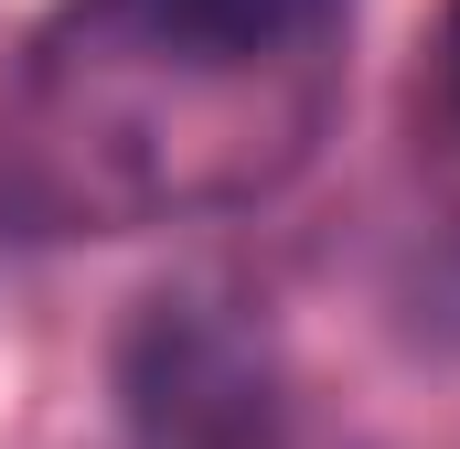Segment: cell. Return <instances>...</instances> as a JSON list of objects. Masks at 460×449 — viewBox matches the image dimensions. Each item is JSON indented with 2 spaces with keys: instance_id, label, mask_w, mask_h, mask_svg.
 I'll return each instance as SVG.
<instances>
[{
  "instance_id": "1",
  "label": "cell",
  "mask_w": 460,
  "mask_h": 449,
  "mask_svg": "<svg viewBox=\"0 0 460 449\" xmlns=\"http://www.w3.org/2000/svg\"><path fill=\"white\" fill-rule=\"evenodd\" d=\"M353 0H65L0 97L11 235H150L289 193L343 118Z\"/></svg>"
},
{
  "instance_id": "2",
  "label": "cell",
  "mask_w": 460,
  "mask_h": 449,
  "mask_svg": "<svg viewBox=\"0 0 460 449\" xmlns=\"http://www.w3.org/2000/svg\"><path fill=\"white\" fill-rule=\"evenodd\" d=\"M128 418H139L150 449H246L268 407H257V374H246V353L226 332L161 311L139 364H128Z\"/></svg>"
},
{
  "instance_id": "3",
  "label": "cell",
  "mask_w": 460,
  "mask_h": 449,
  "mask_svg": "<svg viewBox=\"0 0 460 449\" xmlns=\"http://www.w3.org/2000/svg\"><path fill=\"white\" fill-rule=\"evenodd\" d=\"M450 86H460V11H450Z\"/></svg>"
}]
</instances>
